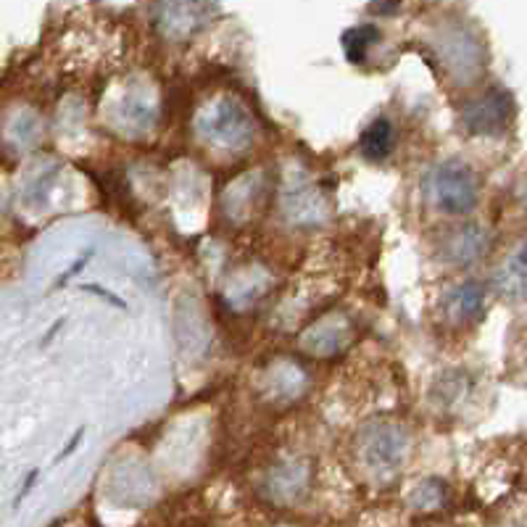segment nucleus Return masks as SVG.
Returning a JSON list of instances; mask_svg holds the SVG:
<instances>
[{
  "label": "nucleus",
  "mask_w": 527,
  "mask_h": 527,
  "mask_svg": "<svg viewBox=\"0 0 527 527\" xmlns=\"http://www.w3.org/2000/svg\"><path fill=\"white\" fill-rule=\"evenodd\" d=\"M433 195L438 206L448 214H467L477 201L475 174L459 161H448L435 172Z\"/></svg>",
  "instance_id": "f257e3e1"
},
{
  "label": "nucleus",
  "mask_w": 527,
  "mask_h": 527,
  "mask_svg": "<svg viewBox=\"0 0 527 527\" xmlns=\"http://www.w3.org/2000/svg\"><path fill=\"white\" fill-rule=\"evenodd\" d=\"M377 37H380V32H377L375 27H369V24L348 29L346 35H343V51H346L348 61H351V64H361V61L367 58L369 45L375 43Z\"/></svg>",
  "instance_id": "7ed1b4c3"
},
{
  "label": "nucleus",
  "mask_w": 527,
  "mask_h": 527,
  "mask_svg": "<svg viewBox=\"0 0 527 527\" xmlns=\"http://www.w3.org/2000/svg\"><path fill=\"white\" fill-rule=\"evenodd\" d=\"M35 480H37V470H35V472H29L27 483L22 485V491H19V496H16V501H14L16 506L22 504V499H24V496H27V493H29V488H32V483H35Z\"/></svg>",
  "instance_id": "39448f33"
},
{
  "label": "nucleus",
  "mask_w": 527,
  "mask_h": 527,
  "mask_svg": "<svg viewBox=\"0 0 527 527\" xmlns=\"http://www.w3.org/2000/svg\"><path fill=\"white\" fill-rule=\"evenodd\" d=\"M459 304H462V311L467 314V317H472V314H477V311L483 309V290H480V285H475V282H470V285H464L462 290H459Z\"/></svg>",
  "instance_id": "20e7f679"
},
{
  "label": "nucleus",
  "mask_w": 527,
  "mask_h": 527,
  "mask_svg": "<svg viewBox=\"0 0 527 527\" xmlns=\"http://www.w3.org/2000/svg\"><path fill=\"white\" fill-rule=\"evenodd\" d=\"M82 435H85V430H77V433H74L72 443H69V446H66L64 451H61V454H58V462H61V459H64V456H69V454H72L74 448H77V443L82 441Z\"/></svg>",
  "instance_id": "423d86ee"
},
{
  "label": "nucleus",
  "mask_w": 527,
  "mask_h": 527,
  "mask_svg": "<svg viewBox=\"0 0 527 527\" xmlns=\"http://www.w3.org/2000/svg\"><path fill=\"white\" fill-rule=\"evenodd\" d=\"M359 148L364 153V159L380 161L385 159L393 148V124L388 119H375L367 130L361 132Z\"/></svg>",
  "instance_id": "f03ea898"
}]
</instances>
